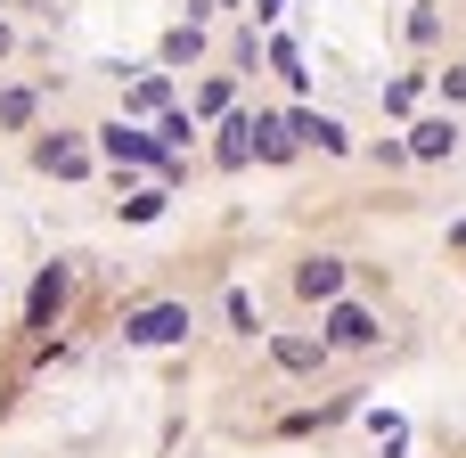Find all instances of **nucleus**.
Listing matches in <instances>:
<instances>
[{
    "mask_svg": "<svg viewBox=\"0 0 466 458\" xmlns=\"http://www.w3.org/2000/svg\"><path fill=\"white\" fill-rule=\"evenodd\" d=\"M287 131H295V139H311V148H328V156H344V148H352V131H344L336 115H287Z\"/></svg>",
    "mask_w": 466,
    "mask_h": 458,
    "instance_id": "nucleus-7",
    "label": "nucleus"
},
{
    "mask_svg": "<svg viewBox=\"0 0 466 458\" xmlns=\"http://www.w3.org/2000/svg\"><path fill=\"white\" fill-rule=\"evenodd\" d=\"M459 148V131H451V115H434V123H418V139H410V156H451Z\"/></svg>",
    "mask_w": 466,
    "mask_h": 458,
    "instance_id": "nucleus-10",
    "label": "nucleus"
},
{
    "mask_svg": "<svg viewBox=\"0 0 466 458\" xmlns=\"http://www.w3.org/2000/svg\"><path fill=\"white\" fill-rule=\"evenodd\" d=\"M254 156H262V164H287V156H295V131H287L279 115H254Z\"/></svg>",
    "mask_w": 466,
    "mask_h": 458,
    "instance_id": "nucleus-9",
    "label": "nucleus"
},
{
    "mask_svg": "<svg viewBox=\"0 0 466 458\" xmlns=\"http://www.w3.org/2000/svg\"><path fill=\"white\" fill-rule=\"evenodd\" d=\"M213 156H221L229 172H238V164H254V115H229V123H221V139H213Z\"/></svg>",
    "mask_w": 466,
    "mask_h": 458,
    "instance_id": "nucleus-8",
    "label": "nucleus"
},
{
    "mask_svg": "<svg viewBox=\"0 0 466 458\" xmlns=\"http://www.w3.org/2000/svg\"><path fill=\"white\" fill-rule=\"evenodd\" d=\"M123 344H139V352L188 344V303H139V311L123 320Z\"/></svg>",
    "mask_w": 466,
    "mask_h": 458,
    "instance_id": "nucleus-1",
    "label": "nucleus"
},
{
    "mask_svg": "<svg viewBox=\"0 0 466 458\" xmlns=\"http://www.w3.org/2000/svg\"><path fill=\"white\" fill-rule=\"evenodd\" d=\"M442 98H451V107L466 98V66H451V74H442Z\"/></svg>",
    "mask_w": 466,
    "mask_h": 458,
    "instance_id": "nucleus-17",
    "label": "nucleus"
},
{
    "mask_svg": "<svg viewBox=\"0 0 466 458\" xmlns=\"http://www.w3.org/2000/svg\"><path fill=\"white\" fill-rule=\"evenodd\" d=\"M98 148L115 156V172H123V164H156L164 180H180V164H172V156H164L147 131H131V123H98Z\"/></svg>",
    "mask_w": 466,
    "mask_h": 458,
    "instance_id": "nucleus-2",
    "label": "nucleus"
},
{
    "mask_svg": "<svg viewBox=\"0 0 466 458\" xmlns=\"http://www.w3.org/2000/svg\"><path fill=\"white\" fill-rule=\"evenodd\" d=\"M33 123V90H0V131H25Z\"/></svg>",
    "mask_w": 466,
    "mask_h": 458,
    "instance_id": "nucleus-14",
    "label": "nucleus"
},
{
    "mask_svg": "<svg viewBox=\"0 0 466 458\" xmlns=\"http://www.w3.org/2000/svg\"><path fill=\"white\" fill-rule=\"evenodd\" d=\"M33 164L57 172V180H82V172H90V148H82L74 131H57V139H33Z\"/></svg>",
    "mask_w": 466,
    "mask_h": 458,
    "instance_id": "nucleus-3",
    "label": "nucleus"
},
{
    "mask_svg": "<svg viewBox=\"0 0 466 458\" xmlns=\"http://www.w3.org/2000/svg\"><path fill=\"white\" fill-rule=\"evenodd\" d=\"M57 303H66V270L49 262V270L33 279V295H25V328H49V320H57Z\"/></svg>",
    "mask_w": 466,
    "mask_h": 458,
    "instance_id": "nucleus-6",
    "label": "nucleus"
},
{
    "mask_svg": "<svg viewBox=\"0 0 466 458\" xmlns=\"http://www.w3.org/2000/svg\"><path fill=\"white\" fill-rule=\"evenodd\" d=\"M377 336H385V328H377L360 303H344V295H336V311H328V344H344V352H369Z\"/></svg>",
    "mask_w": 466,
    "mask_h": 458,
    "instance_id": "nucleus-4",
    "label": "nucleus"
},
{
    "mask_svg": "<svg viewBox=\"0 0 466 458\" xmlns=\"http://www.w3.org/2000/svg\"><path fill=\"white\" fill-rule=\"evenodd\" d=\"M270 352H279V369H295V377H303V369H319V352H328V344H311V336H279Z\"/></svg>",
    "mask_w": 466,
    "mask_h": 458,
    "instance_id": "nucleus-11",
    "label": "nucleus"
},
{
    "mask_svg": "<svg viewBox=\"0 0 466 458\" xmlns=\"http://www.w3.org/2000/svg\"><path fill=\"white\" fill-rule=\"evenodd\" d=\"M197 49H205V33H197V25H180V33L164 41V66H197Z\"/></svg>",
    "mask_w": 466,
    "mask_h": 458,
    "instance_id": "nucleus-13",
    "label": "nucleus"
},
{
    "mask_svg": "<svg viewBox=\"0 0 466 458\" xmlns=\"http://www.w3.org/2000/svg\"><path fill=\"white\" fill-rule=\"evenodd\" d=\"M221 311H229V328H246V336H254V303H246V287H229V295H221Z\"/></svg>",
    "mask_w": 466,
    "mask_h": 458,
    "instance_id": "nucleus-16",
    "label": "nucleus"
},
{
    "mask_svg": "<svg viewBox=\"0 0 466 458\" xmlns=\"http://www.w3.org/2000/svg\"><path fill=\"white\" fill-rule=\"evenodd\" d=\"M131 107H139V115H164V107H172V82H164V74H139V82H131Z\"/></svg>",
    "mask_w": 466,
    "mask_h": 458,
    "instance_id": "nucleus-12",
    "label": "nucleus"
},
{
    "mask_svg": "<svg viewBox=\"0 0 466 458\" xmlns=\"http://www.w3.org/2000/svg\"><path fill=\"white\" fill-rule=\"evenodd\" d=\"M254 8H262V25H270V16H279V8H287V0H254Z\"/></svg>",
    "mask_w": 466,
    "mask_h": 458,
    "instance_id": "nucleus-18",
    "label": "nucleus"
},
{
    "mask_svg": "<svg viewBox=\"0 0 466 458\" xmlns=\"http://www.w3.org/2000/svg\"><path fill=\"white\" fill-rule=\"evenodd\" d=\"M295 295H303V303H336V295H344V262H336V254H311V262L295 270Z\"/></svg>",
    "mask_w": 466,
    "mask_h": 458,
    "instance_id": "nucleus-5",
    "label": "nucleus"
},
{
    "mask_svg": "<svg viewBox=\"0 0 466 458\" xmlns=\"http://www.w3.org/2000/svg\"><path fill=\"white\" fill-rule=\"evenodd\" d=\"M164 213V188H139V197H123V221H156Z\"/></svg>",
    "mask_w": 466,
    "mask_h": 458,
    "instance_id": "nucleus-15",
    "label": "nucleus"
},
{
    "mask_svg": "<svg viewBox=\"0 0 466 458\" xmlns=\"http://www.w3.org/2000/svg\"><path fill=\"white\" fill-rule=\"evenodd\" d=\"M0 57H8V25H0Z\"/></svg>",
    "mask_w": 466,
    "mask_h": 458,
    "instance_id": "nucleus-19",
    "label": "nucleus"
}]
</instances>
